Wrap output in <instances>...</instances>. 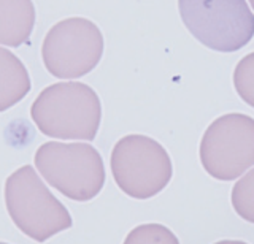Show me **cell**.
<instances>
[{
  "mask_svg": "<svg viewBox=\"0 0 254 244\" xmlns=\"http://www.w3.org/2000/svg\"><path fill=\"white\" fill-rule=\"evenodd\" d=\"M34 26L32 0H0V45L18 48L29 40Z\"/></svg>",
  "mask_w": 254,
  "mask_h": 244,
  "instance_id": "ba28073f",
  "label": "cell"
},
{
  "mask_svg": "<svg viewBox=\"0 0 254 244\" xmlns=\"http://www.w3.org/2000/svg\"><path fill=\"white\" fill-rule=\"evenodd\" d=\"M30 116L46 137L92 141L100 127L102 106L87 84L56 83L40 92Z\"/></svg>",
  "mask_w": 254,
  "mask_h": 244,
  "instance_id": "6da1fadb",
  "label": "cell"
},
{
  "mask_svg": "<svg viewBox=\"0 0 254 244\" xmlns=\"http://www.w3.org/2000/svg\"><path fill=\"white\" fill-rule=\"evenodd\" d=\"M102 54L100 29L84 18H68L54 24L42 46L46 70L61 80H75L92 72Z\"/></svg>",
  "mask_w": 254,
  "mask_h": 244,
  "instance_id": "8992f818",
  "label": "cell"
},
{
  "mask_svg": "<svg viewBox=\"0 0 254 244\" xmlns=\"http://www.w3.org/2000/svg\"><path fill=\"white\" fill-rule=\"evenodd\" d=\"M234 86L243 101L254 108V52L245 56L235 67Z\"/></svg>",
  "mask_w": 254,
  "mask_h": 244,
  "instance_id": "8fae6325",
  "label": "cell"
},
{
  "mask_svg": "<svg viewBox=\"0 0 254 244\" xmlns=\"http://www.w3.org/2000/svg\"><path fill=\"white\" fill-rule=\"evenodd\" d=\"M30 91L26 65L11 51L0 48V113L14 106Z\"/></svg>",
  "mask_w": 254,
  "mask_h": 244,
  "instance_id": "9c48e42d",
  "label": "cell"
},
{
  "mask_svg": "<svg viewBox=\"0 0 254 244\" xmlns=\"http://www.w3.org/2000/svg\"><path fill=\"white\" fill-rule=\"evenodd\" d=\"M250 3H251V6H253V10H254V0H250Z\"/></svg>",
  "mask_w": 254,
  "mask_h": 244,
  "instance_id": "7c38bea8",
  "label": "cell"
},
{
  "mask_svg": "<svg viewBox=\"0 0 254 244\" xmlns=\"http://www.w3.org/2000/svg\"><path fill=\"white\" fill-rule=\"evenodd\" d=\"M181 19L206 48L242 49L254 37V14L246 0H178Z\"/></svg>",
  "mask_w": 254,
  "mask_h": 244,
  "instance_id": "277c9868",
  "label": "cell"
},
{
  "mask_svg": "<svg viewBox=\"0 0 254 244\" xmlns=\"http://www.w3.org/2000/svg\"><path fill=\"white\" fill-rule=\"evenodd\" d=\"M111 171L118 187L132 198L157 195L172 179V160L164 146L145 135H127L111 151Z\"/></svg>",
  "mask_w": 254,
  "mask_h": 244,
  "instance_id": "5b68a950",
  "label": "cell"
},
{
  "mask_svg": "<svg viewBox=\"0 0 254 244\" xmlns=\"http://www.w3.org/2000/svg\"><path fill=\"white\" fill-rule=\"evenodd\" d=\"M5 204L14 225L38 243L73 224L67 208L50 192L30 165H24L8 176Z\"/></svg>",
  "mask_w": 254,
  "mask_h": 244,
  "instance_id": "7a4b0ae2",
  "label": "cell"
},
{
  "mask_svg": "<svg viewBox=\"0 0 254 244\" xmlns=\"http://www.w3.org/2000/svg\"><path fill=\"white\" fill-rule=\"evenodd\" d=\"M200 162L210 176L232 181L254 165V119L246 114H224L203 133Z\"/></svg>",
  "mask_w": 254,
  "mask_h": 244,
  "instance_id": "52a82bcc",
  "label": "cell"
},
{
  "mask_svg": "<svg viewBox=\"0 0 254 244\" xmlns=\"http://www.w3.org/2000/svg\"><path fill=\"white\" fill-rule=\"evenodd\" d=\"M35 167L48 184L70 200L89 201L105 184L99 151L84 143L48 141L35 152Z\"/></svg>",
  "mask_w": 254,
  "mask_h": 244,
  "instance_id": "3957f363",
  "label": "cell"
},
{
  "mask_svg": "<svg viewBox=\"0 0 254 244\" xmlns=\"http://www.w3.org/2000/svg\"><path fill=\"white\" fill-rule=\"evenodd\" d=\"M232 204L238 216L254 224V168L237 181L232 189Z\"/></svg>",
  "mask_w": 254,
  "mask_h": 244,
  "instance_id": "30bf717a",
  "label": "cell"
}]
</instances>
